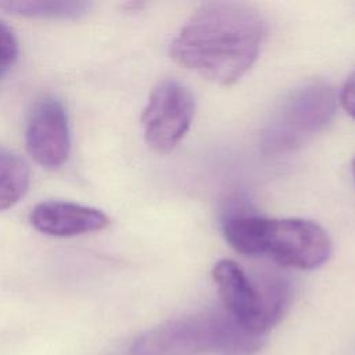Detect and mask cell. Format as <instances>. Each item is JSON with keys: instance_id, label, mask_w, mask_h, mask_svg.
<instances>
[{"instance_id": "obj_11", "label": "cell", "mask_w": 355, "mask_h": 355, "mask_svg": "<svg viewBox=\"0 0 355 355\" xmlns=\"http://www.w3.org/2000/svg\"><path fill=\"white\" fill-rule=\"evenodd\" d=\"M18 57V43L12 31L0 21V78L14 65Z\"/></svg>"}, {"instance_id": "obj_3", "label": "cell", "mask_w": 355, "mask_h": 355, "mask_svg": "<svg viewBox=\"0 0 355 355\" xmlns=\"http://www.w3.org/2000/svg\"><path fill=\"white\" fill-rule=\"evenodd\" d=\"M258 277L252 279L233 259H220L212 268L223 306L240 327L254 336L277 322L287 301V284L280 276Z\"/></svg>"}, {"instance_id": "obj_6", "label": "cell", "mask_w": 355, "mask_h": 355, "mask_svg": "<svg viewBox=\"0 0 355 355\" xmlns=\"http://www.w3.org/2000/svg\"><path fill=\"white\" fill-rule=\"evenodd\" d=\"M237 323L219 318H194L169 322L137 337L132 345L133 355H184L208 344L234 341Z\"/></svg>"}, {"instance_id": "obj_9", "label": "cell", "mask_w": 355, "mask_h": 355, "mask_svg": "<svg viewBox=\"0 0 355 355\" xmlns=\"http://www.w3.org/2000/svg\"><path fill=\"white\" fill-rule=\"evenodd\" d=\"M29 168L14 151L0 144V212L17 204L28 191Z\"/></svg>"}, {"instance_id": "obj_5", "label": "cell", "mask_w": 355, "mask_h": 355, "mask_svg": "<svg viewBox=\"0 0 355 355\" xmlns=\"http://www.w3.org/2000/svg\"><path fill=\"white\" fill-rule=\"evenodd\" d=\"M196 110L191 90L176 79L161 80L151 92L141 114L147 144L157 153H169L187 133Z\"/></svg>"}, {"instance_id": "obj_10", "label": "cell", "mask_w": 355, "mask_h": 355, "mask_svg": "<svg viewBox=\"0 0 355 355\" xmlns=\"http://www.w3.org/2000/svg\"><path fill=\"white\" fill-rule=\"evenodd\" d=\"M87 1H0V8L21 17L40 19H76L90 10Z\"/></svg>"}, {"instance_id": "obj_13", "label": "cell", "mask_w": 355, "mask_h": 355, "mask_svg": "<svg viewBox=\"0 0 355 355\" xmlns=\"http://www.w3.org/2000/svg\"><path fill=\"white\" fill-rule=\"evenodd\" d=\"M352 173H354V179H355V158L352 161Z\"/></svg>"}, {"instance_id": "obj_12", "label": "cell", "mask_w": 355, "mask_h": 355, "mask_svg": "<svg viewBox=\"0 0 355 355\" xmlns=\"http://www.w3.org/2000/svg\"><path fill=\"white\" fill-rule=\"evenodd\" d=\"M340 103L347 114L355 119V72L345 80L340 93Z\"/></svg>"}, {"instance_id": "obj_4", "label": "cell", "mask_w": 355, "mask_h": 355, "mask_svg": "<svg viewBox=\"0 0 355 355\" xmlns=\"http://www.w3.org/2000/svg\"><path fill=\"white\" fill-rule=\"evenodd\" d=\"M337 111V94L323 80L306 82L283 100L263 132L262 146L269 153H284L323 130Z\"/></svg>"}, {"instance_id": "obj_7", "label": "cell", "mask_w": 355, "mask_h": 355, "mask_svg": "<svg viewBox=\"0 0 355 355\" xmlns=\"http://www.w3.org/2000/svg\"><path fill=\"white\" fill-rule=\"evenodd\" d=\"M26 147L44 168L61 166L71 148V132L64 104L54 96L39 98L26 121Z\"/></svg>"}, {"instance_id": "obj_8", "label": "cell", "mask_w": 355, "mask_h": 355, "mask_svg": "<svg viewBox=\"0 0 355 355\" xmlns=\"http://www.w3.org/2000/svg\"><path fill=\"white\" fill-rule=\"evenodd\" d=\"M29 219L36 230L55 237L92 233L110 225L103 211L69 201H43L32 209Z\"/></svg>"}, {"instance_id": "obj_2", "label": "cell", "mask_w": 355, "mask_h": 355, "mask_svg": "<svg viewBox=\"0 0 355 355\" xmlns=\"http://www.w3.org/2000/svg\"><path fill=\"white\" fill-rule=\"evenodd\" d=\"M222 232L239 254L268 255L282 266L301 270L319 268L331 252L330 237L316 222L301 218L270 219L239 204L225 211Z\"/></svg>"}, {"instance_id": "obj_1", "label": "cell", "mask_w": 355, "mask_h": 355, "mask_svg": "<svg viewBox=\"0 0 355 355\" xmlns=\"http://www.w3.org/2000/svg\"><path fill=\"white\" fill-rule=\"evenodd\" d=\"M266 21L241 1L201 4L171 44V57L218 85H233L254 65L266 36Z\"/></svg>"}]
</instances>
